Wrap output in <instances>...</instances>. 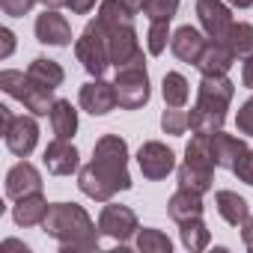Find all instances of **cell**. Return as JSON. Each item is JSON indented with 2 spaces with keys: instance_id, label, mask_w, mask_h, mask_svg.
Listing matches in <instances>:
<instances>
[{
  "instance_id": "6da1fadb",
  "label": "cell",
  "mask_w": 253,
  "mask_h": 253,
  "mask_svg": "<svg viewBox=\"0 0 253 253\" xmlns=\"http://www.w3.org/2000/svg\"><path fill=\"white\" fill-rule=\"evenodd\" d=\"M78 188L98 203H110L119 191H128L131 188L128 143L116 134L98 137V143L92 149V161L86 167H81V173H78Z\"/></svg>"
},
{
  "instance_id": "7a4b0ae2",
  "label": "cell",
  "mask_w": 253,
  "mask_h": 253,
  "mask_svg": "<svg viewBox=\"0 0 253 253\" xmlns=\"http://www.w3.org/2000/svg\"><path fill=\"white\" fill-rule=\"evenodd\" d=\"M45 235H51L63 253H84L98 250V232L92 217L78 203H54L48 209V217L42 223Z\"/></svg>"
},
{
  "instance_id": "3957f363",
  "label": "cell",
  "mask_w": 253,
  "mask_h": 253,
  "mask_svg": "<svg viewBox=\"0 0 253 253\" xmlns=\"http://www.w3.org/2000/svg\"><path fill=\"white\" fill-rule=\"evenodd\" d=\"M95 21L101 24L104 36H107L113 69L131 63L134 57L143 54L140 51V42H137V30H134V12L125 6L122 0H101Z\"/></svg>"
},
{
  "instance_id": "277c9868",
  "label": "cell",
  "mask_w": 253,
  "mask_h": 253,
  "mask_svg": "<svg viewBox=\"0 0 253 253\" xmlns=\"http://www.w3.org/2000/svg\"><path fill=\"white\" fill-rule=\"evenodd\" d=\"M0 89L6 95H12L15 101H21L33 116H51V107H54V89L36 84L30 75L24 72H15V69H6L0 72Z\"/></svg>"
},
{
  "instance_id": "5b68a950",
  "label": "cell",
  "mask_w": 253,
  "mask_h": 253,
  "mask_svg": "<svg viewBox=\"0 0 253 253\" xmlns=\"http://www.w3.org/2000/svg\"><path fill=\"white\" fill-rule=\"evenodd\" d=\"M116 98H119V107L125 110H137L149 101L152 89H149V75H146V63H143V54L134 57L131 63H125L116 69Z\"/></svg>"
},
{
  "instance_id": "8992f818",
  "label": "cell",
  "mask_w": 253,
  "mask_h": 253,
  "mask_svg": "<svg viewBox=\"0 0 253 253\" xmlns=\"http://www.w3.org/2000/svg\"><path fill=\"white\" fill-rule=\"evenodd\" d=\"M75 57L92 78H101L107 72V66H113L110 63V45H107V36H104L98 21H89L84 27V33L75 42Z\"/></svg>"
},
{
  "instance_id": "52a82bcc",
  "label": "cell",
  "mask_w": 253,
  "mask_h": 253,
  "mask_svg": "<svg viewBox=\"0 0 253 253\" xmlns=\"http://www.w3.org/2000/svg\"><path fill=\"white\" fill-rule=\"evenodd\" d=\"M232 95H235V84L226 75H203V81L197 86V104L194 107L217 113V116H226Z\"/></svg>"
},
{
  "instance_id": "ba28073f",
  "label": "cell",
  "mask_w": 253,
  "mask_h": 253,
  "mask_svg": "<svg viewBox=\"0 0 253 253\" xmlns=\"http://www.w3.org/2000/svg\"><path fill=\"white\" fill-rule=\"evenodd\" d=\"M98 232L125 244L131 241L137 232H140V223H137V214L128 209V206H116V203H107L98 214Z\"/></svg>"
},
{
  "instance_id": "9c48e42d",
  "label": "cell",
  "mask_w": 253,
  "mask_h": 253,
  "mask_svg": "<svg viewBox=\"0 0 253 253\" xmlns=\"http://www.w3.org/2000/svg\"><path fill=\"white\" fill-rule=\"evenodd\" d=\"M197 15H200V24L206 30V36L211 42H220L226 45L229 39V30H232V12L220 3V0H197Z\"/></svg>"
},
{
  "instance_id": "30bf717a",
  "label": "cell",
  "mask_w": 253,
  "mask_h": 253,
  "mask_svg": "<svg viewBox=\"0 0 253 253\" xmlns=\"http://www.w3.org/2000/svg\"><path fill=\"white\" fill-rule=\"evenodd\" d=\"M137 164H140V173H143L149 182H161V179H167V176L173 173V167H176V155H173V149H167L164 143L149 140V143L140 146V152H137Z\"/></svg>"
},
{
  "instance_id": "8fae6325",
  "label": "cell",
  "mask_w": 253,
  "mask_h": 253,
  "mask_svg": "<svg viewBox=\"0 0 253 253\" xmlns=\"http://www.w3.org/2000/svg\"><path fill=\"white\" fill-rule=\"evenodd\" d=\"M116 104H119V98H116V86H113V84L95 78V81H89V84L81 86V107H84L86 113L104 116V113H110Z\"/></svg>"
},
{
  "instance_id": "7c38bea8",
  "label": "cell",
  "mask_w": 253,
  "mask_h": 253,
  "mask_svg": "<svg viewBox=\"0 0 253 253\" xmlns=\"http://www.w3.org/2000/svg\"><path fill=\"white\" fill-rule=\"evenodd\" d=\"M3 140H6V149L12 155L27 158L36 149V143H39V125H36V119L33 116H15V122L9 125V131L3 134Z\"/></svg>"
},
{
  "instance_id": "4fadbf2b",
  "label": "cell",
  "mask_w": 253,
  "mask_h": 253,
  "mask_svg": "<svg viewBox=\"0 0 253 253\" xmlns=\"http://www.w3.org/2000/svg\"><path fill=\"white\" fill-rule=\"evenodd\" d=\"M30 194H42V176L30 161H18L6 173V197L18 203V200H24Z\"/></svg>"
},
{
  "instance_id": "5bb4252c",
  "label": "cell",
  "mask_w": 253,
  "mask_h": 253,
  "mask_svg": "<svg viewBox=\"0 0 253 253\" xmlns=\"http://www.w3.org/2000/svg\"><path fill=\"white\" fill-rule=\"evenodd\" d=\"M33 30H36V39L42 45H57V48L72 45V27H69V21L57 9H45L36 18V27Z\"/></svg>"
},
{
  "instance_id": "9a60e30c",
  "label": "cell",
  "mask_w": 253,
  "mask_h": 253,
  "mask_svg": "<svg viewBox=\"0 0 253 253\" xmlns=\"http://www.w3.org/2000/svg\"><path fill=\"white\" fill-rule=\"evenodd\" d=\"M206 45H209V36H203V33H200L197 27H191V24L179 27V30L170 36V51H173L182 63H194V66H197V60L203 57Z\"/></svg>"
},
{
  "instance_id": "2e32d148",
  "label": "cell",
  "mask_w": 253,
  "mask_h": 253,
  "mask_svg": "<svg viewBox=\"0 0 253 253\" xmlns=\"http://www.w3.org/2000/svg\"><path fill=\"white\" fill-rule=\"evenodd\" d=\"M42 161H45L48 173H54V176H72V173L78 170V164H81V155H78V149H75L69 140L57 137L54 143L45 146Z\"/></svg>"
},
{
  "instance_id": "e0dca14e",
  "label": "cell",
  "mask_w": 253,
  "mask_h": 253,
  "mask_svg": "<svg viewBox=\"0 0 253 253\" xmlns=\"http://www.w3.org/2000/svg\"><path fill=\"white\" fill-rule=\"evenodd\" d=\"M244 155H247V143H244V140H238V137H232V134H223V131L211 134V158H214L217 167L235 170Z\"/></svg>"
},
{
  "instance_id": "ac0fdd59",
  "label": "cell",
  "mask_w": 253,
  "mask_h": 253,
  "mask_svg": "<svg viewBox=\"0 0 253 253\" xmlns=\"http://www.w3.org/2000/svg\"><path fill=\"white\" fill-rule=\"evenodd\" d=\"M203 194L197 191H188V188H179L170 203H167V214L176 220V223H185V220H194V217H203Z\"/></svg>"
},
{
  "instance_id": "d6986e66",
  "label": "cell",
  "mask_w": 253,
  "mask_h": 253,
  "mask_svg": "<svg viewBox=\"0 0 253 253\" xmlns=\"http://www.w3.org/2000/svg\"><path fill=\"white\" fill-rule=\"evenodd\" d=\"M232 63H235V54L229 51V45H220V42L209 39L203 57L197 60V69H200V75H226L232 69Z\"/></svg>"
},
{
  "instance_id": "ffe728a7",
  "label": "cell",
  "mask_w": 253,
  "mask_h": 253,
  "mask_svg": "<svg viewBox=\"0 0 253 253\" xmlns=\"http://www.w3.org/2000/svg\"><path fill=\"white\" fill-rule=\"evenodd\" d=\"M214 206H217V214L229 223V226H238L250 217V206L244 197H238L235 191H217L214 194Z\"/></svg>"
},
{
  "instance_id": "44dd1931",
  "label": "cell",
  "mask_w": 253,
  "mask_h": 253,
  "mask_svg": "<svg viewBox=\"0 0 253 253\" xmlns=\"http://www.w3.org/2000/svg\"><path fill=\"white\" fill-rule=\"evenodd\" d=\"M48 209H51V206L45 203L42 194H30V197L18 200V206L12 209V217H15L18 226H39V223H45Z\"/></svg>"
},
{
  "instance_id": "7402d4cb",
  "label": "cell",
  "mask_w": 253,
  "mask_h": 253,
  "mask_svg": "<svg viewBox=\"0 0 253 253\" xmlns=\"http://www.w3.org/2000/svg\"><path fill=\"white\" fill-rule=\"evenodd\" d=\"M51 128L63 140L75 137V131H78V110L72 107L69 98H57L54 101V107H51Z\"/></svg>"
},
{
  "instance_id": "603a6c76",
  "label": "cell",
  "mask_w": 253,
  "mask_h": 253,
  "mask_svg": "<svg viewBox=\"0 0 253 253\" xmlns=\"http://www.w3.org/2000/svg\"><path fill=\"white\" fill-rule=\"evenodd\" d=\"M27 75H30L36 84L48 86V89H57V86L66 81V72H63V66H60L57 60H48V57H36V60L30 63Z\"/></svg>"
},
{
  "instance_id": "cb8c5ba5",
  "label": "cell",
  "mask_w": 253,
  "mask_h": 253,
  "mask_svg": "<svg viewBox=\"0 0 253 253\" xmlns=\"http://www.w3.org/2000/svg\"><path fill=\"white\" fill-rule=\"evenodd\" d=\"M179 188H188V191H197V194H209L211 185H214V170H206V167H197V164H182L179 167Z\"/></svg>"
},
{
  "instance_id": "d4e9b609",
  "label": "cell",
  "mask_w": 253,
  "mask_h": 253,
  "mask_svg": "<svg viewBox=\"0 0 253 253\" xmlns=\"http://www.w3.org/2000/svg\"><path fill=\"white\" fill-rule=\"evenodd\" d=\"M179 235H182V244L191 250V253H200L209 247L211 235H209V226L203 223V217H194V220H185L179 223Z\"/></svg>"
},
{
  "instance_id": "484cf974",
  "label": "cell",
  "mask_w": 253,
  "mask_h": 253,
  "mask_svg": "<svg viewBox=\"0 0 253 253\" xmlns=\"http://www.w3.org/2000/svg\"><path fill=\"white\" fill-rule=\"evenodd\" d=\"M161 95H164L167 107H185V101H188V95H191V86H188L185 75L167 72V75H164V84H161Z\"/></svg>"
},
{
  "instance_id": "4316f807",
  "label": "cell",
  "mask_w": 253,
  "mask_h": 253,
  "mask_svg": "<svg viewBox=\"0 0 253 253\" xmlns=\"http://www.w3.org/2000/svg\"><path fill=\"white\" fill-rule=\"evenodd\" d=\"M226 45H229V51H232L238 60L250 57V54H253V24H247V21H238V24H232Z\"/></svg>"
},
{
  "instance_id": "83f0119b",
  "label": "cell",
  "mask_w": 253,
  "mask_h": 253,
  "mask_svg": "<svg viewBox=\"0 0 253 253\" xmlns=\"http://www.w3.org/2000/svg\"><path fill=\"white\" fill-rule=\"evenodd\" d=\"M223 119L226 116H217V113H209V110H200V107H191L188 113V125L194 134H217L223 131Z\"/></svg>"
},
{
  "instance_id": "f1b7e54d",
  "label": "cell",
  "mask_w": 253,
  "mask_h": 253,
  "mask_svg": "<svg viewBox=\"0 0 253 253\" xmlns=\"http://www.w3.org/2000/svg\"><path fill=\"white\" fill-rule=\"evenodd\" d=\"M137 250L140 253H170L173 241L161 229H140L137 232Z\"/></svg>"
},
{
  "instance_id": "f546056e",
  "label": "cell",
  "mask_w": 253,
  "mask_h": 253,
  "mask_svg": "<svg viewBox=\"0 0 253 253\" xmlns=\"http://www.w3.org/2000/svg\"><path fill=\"white\" fill-rule=\"evenodd\" d=\"M170 36H173V33H170V21H149V33H146V48H149V54H152V57L164 54Z\"/></svg>"
},
{
  "instance_id": "4dcf8cb0",
  "label": "cell",
  "mask_w": 253,
  "mask_h": 253,
  "mask_svg": "<svg viewBox=\"0 0 253 253\" xmlns=\"http://www.w3.org/2000/svg\"><path fill=\"white\" fill-rule=\"evenodd\" d=\"M161 128H164V134H173V137L185 134L191 128V125H188V113L182 107H167L161 113Z\"/></svg>"
},
{
  "instance_id": "1f68e13d",
  "label": "cell",
  "mask_w": 253,
  "mask_h": 253,
  "mask_svg": "<svg viewBox=\"0 0 253 253\" xmlns=\"http://www.w3.org/2000/svg\"><path fill=\"white\" fill-rule=\"evenodd\" d=\"M179 12V0H146L143 15L149 21H173V15Z\"/></svg>"
},
{
  "instance_id": "d6a6232c",
  "label": "cell",
  "mask_w": 253,
  "mask_h": 253,
  "mask_svg": "<svg viewBox=\"0 0 253 253\" xmlns=\"http://www.w3.org/2000/svg\"><path fill=\"white\" fill-rule=\"evenodd\" d=\"M235 128L244 137H253V95L238 107V113H235Z\"/></svg>"
},
{
  "instance_id": "836d02e7",
  "label": "cell",
  "mask_w": 253,
  "mask_h": 253,
  "mask_svg": "<svg viewBox=\"0 0 253 253\" xmlns=\"http://www.w3.org/2000/svg\"><path fill=\"white\" fill-rule=\"evenodd\" d=\"M36 3H39V0H0V9H3L9 18H21V15H27Z\"/></svg>"
},
{
  "instance_id": "e575fe53",
  "label": "cell",
  "mask_w": 253,
  "mask_h": 253,
  "mask_svg": "<svg viewBox=\"0 0 253 253\" xmlns=\"http://www.w3.org/2000/svg\"><path fill=\"white\" fill-rule=\"evenodd\" d=\"M232 173H235L244 185H253V149H247V155L238 161V167H235Z\"/></svg>"
},
{
  "instance_id": "d590c367",
  "label": "cell",
  "mask_w": 253,
  "mask_h": 253,
  "mask_svg": "<svg viewBox=\"0 0 253 253\" xmlns=\"http://www.w3.org/2000/svg\"><path fill=\"white\" fill-rule=\"evenodd\" d=\"M0 39H3V51H0V57H9L12 51H15V33L9 30V27H3V30H0Z\"/></svg>"
},
{
  "instance_id": "8d00e7d4",
  "label": "cell",
  "mask_w": 253,
  "mask_h": 253,
  "mask_svg": "<svg viewBox=\"0 0 253 253\" xmlns=\"http://www.w3.org/2000/svg\"><path fill=\"white\" fill-rule=\"evenodd\" d=\"M95 3H98V0H69V9L75 15H86V12L95 9Z\"/></svg>"
},
{
  "instance_id": "74e56055",
  "label": "cell",
  "mask_w": 253,
  "mask_h": 253,
  "mask_svg": "<svg viewBox=\"0 0 253 253\" xmlns=\"http://www.w3.org/2000/svg\"><path fill=\"white\" fill-rule=\"evenodd\" d=\"M241 84L247 89H253V54L244 57V63H241Z\"/></svg>"
},
{
  "instance_id": "f35d334b",
  "label": "cell",
  "mask_w": 253,
  "mask_h": 253,
  "mask_svg": "<svg viewBox=\"0 0 253 253\" xmlns=\"http://www.w3.org/2000/svg\"><path fill=\"white\" fill-rule=\"evenodd\" d=\"M241 238H244V247L253 250V217H247V220L241 223Z\"/></svg>"
},
{
  "instance_id": "ab89813d",
  "label": "cell",
  "mask_w": 253,
  "mask_h": 253,
  "mask_svg": "<svg viewBox=\"0 0 253 253\" xmlns=\"http://www.w3.org/2000/svg\"><path fill=\"white\" fill-rule=\"evenodd\" d=\"M0 122H3V128H0V131L6 134V131H9V125L15 122V116H12V110H9V107H0Z\"/></svg>"
},
{
  "instance_id": "60d3db41",
  "label": "cell",
  "mask_w": 253,
  "mask_h": 253,
  "mask_svg": "<svg viewBox=\"0 0 253 253\" xmlns=\"http://www.w3.org/2000/svg\"><path fill=\"white\" fill-rule=\"evenodd\" d=\"M122 3H125V6H128V9H131V12L137 15V12H143V6H146V0H122Z\"/></svg>"
},
{
  "instance_id": "b9f144b4",
  "label": "cell",
  "mask_w": 253,
  "mask_h": 253,
  "mask_svg": "<svg viewBox=\"0 0 253 253\" xmlns=\"http://www.w3.org/2000/svg\"><path fill=\"white\" fill-rule=\"evenodd\" d=\"M3 250H24V253H30V247H27V244L12 241V238H9V241H3Z\"/></svg>"
},
{
  "instance_id": "7bdbcfd3",
  "label": "cell",
  "mask_w": 253,
  "mask_h": 253,
  "mask_svg": "<svg viewBox=\"0 0 253 253\" xmlns=\"http://www.w3.org/2000/svg\"><path fill=\"white\" fill-rule=\"evenodd\" d=\"M45 9H60V6H69V0H39Z\"/></svg>"
},
{
  "instance_id": "ee69618b",
  "label": "cell",
  "mask_w": 253,
  "mask_h": 253,
  "mask_svg": "<svg viewBox=\"0 0 253 253\" xmlns=\"http://www.w3.org/2000/svg\"><path fill=\"white\" fill-rule=\"evenodd\" d=\"M229 6H235V9H247V6H253V0H229Z\"/></svg>"
}]
</instances>
